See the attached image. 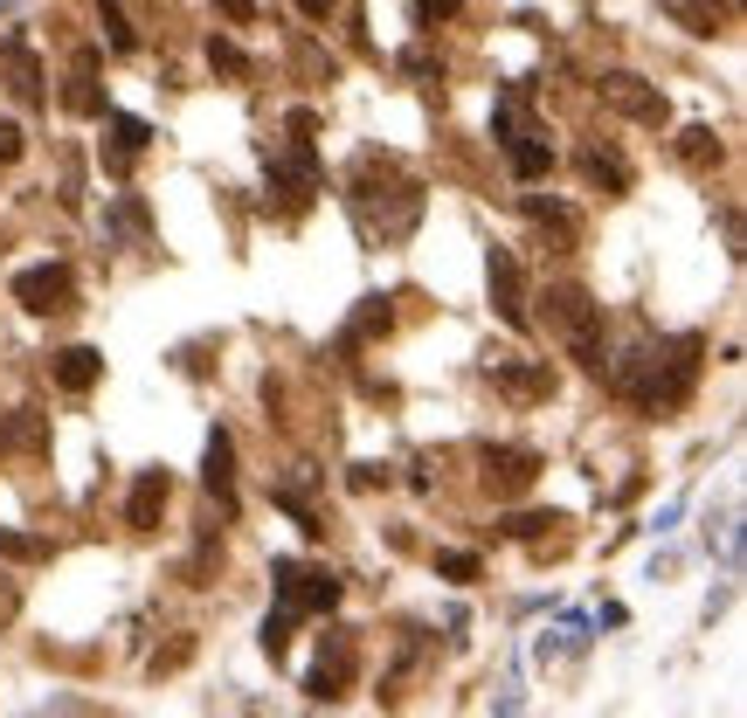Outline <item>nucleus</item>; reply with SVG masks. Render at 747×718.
Listing matches in <instances>:
<instances>
[{
	"label": "nucleus",
	"mask_w": 747,
	"mask_h": 718,
	"mask_svg": "<svg viewBox=\"0 0 747 718\" xmlns=\"http://www.w3.org/2000/svg\"><path fill=\"white\" fill-rule=\"evenodd\" d=\"M332 601H340V580L326 574V566H297V560H277V615L264 621V650L284 656V636L291 621H312L326 615Z\"/></svg>",
	"instance_id": "1"
},
{
	"label": "nucleus",
	"mask_w": 747,
	"mask_h": 718,
	"mask_svg": "<svg viewBox=\"0 0 747 718\" xmlns=\"http://www.w3.org/2000/svg\"><path fill=\"white\" fill-rule=\"evenodd\" d=\"M540 305H547V325H554L560 346L582 359L588 373H603V305H595L582 283H547Z\"/></svg>",
	"instance_id": "2"
},
{
	"label": "nucleus",
	"mask_w": 747,
	"mask_h": 718,
	"mask_svg": "<svg viewBox=\"0 0 747 718\" xmlns=\"http://www.w3.org/2000/svg\"><path fill=\"white\" fill-rule=\"evenodd\" d=\"M595 98H603L609 111H623L630 125H650V131H658V125L671 118L664 90H658V84H644L637 69H603V77H595Z\"/></svg>",
	"instance_id": "3"
},
{
	"label": "nucleus",
	"mask_w": 747,
	"mask_h": 718,
	"mask_svg": "<svg viewBox=\"0 0 747 718\" xmlns=\"http://www.w3.org/2000/svg\"><path fill=\"white\" fill-rule=\"evenodd\" d=\"M14 305L35 311V318L69 311V305H77V270H69V262H35V270L14 277Z\"/></svg>",
	"instance_id": "4"
},
{
	"label": "nucleus",
	"mask_w": 747,
	"mask_h": 718,
	"mask_svg": "<svg viewBox=\"0 0 747 718\" xmlns=\"http://www.w3.org/2000/svg\"><path fill=\"white\" fill-rule=\"evenodd\" d=\"M353 670H360V642H353V629H326L319 636V664H312L305 691L312 697H346L353 691Z\"/></svg>",
	"instance_id": "5"
},
{
	"label": "nucleus",
	"mask_w": 747,
	"mask_h": 718,
	"mask_svg": "<svg viewBox=\"0 0 747 718\" xmlns=\"http://www.w3.org/2000/svg\"><path fill=\"white\" fill-rule=\"evenodd\" d=\"M484 283H492V305H498V318H506L512 332H527V283H519V256L492 242V256H484Z\"/></svg>",
	"instance_id": "6"
},
{
	"label": "nucleus",
	"mask_w": 747,
	"mask_h": 718,
	"mask_svg": "<svg viewBox=\"0 0 747 718\" xmlns=\"http://www.w3.org/2000/svg\"><path fill=\"white\" fill-rule=\"evenodd\" d=\"M492 387L506 401H547L554 373H547V359H492Z\"/></svg>",
	"instance_id": "7"
},
{
	"label": "nucleus",
	"mask_w": 747,
	"mask_h": 718,
	"mask_svg": "<svg viewBox=\"0 0 747 718\" xmlns=\"http://www.w3.org/2000/svg\"><path fill=\"white\" fill-rule=\"evenodd\" d=\"M533 470H540L533 449H484V490H498V498H519L533 484Z\"/></svg>",
	"instance_id": "8"
},
{
	"label": "nucleus",
	"mask_w": 747,
	"mask_h": 718,
	"mask_svg": "<svg viewBox=\"0 0 747 718\" xmlns=\"http://www.w3.org/2000/svg\"><path fill=\"white\" fill-rule=\"evenodd\" d=\"M0 69H8V90H14L22 104H42V98H49V90H42V63L28 55L22 35H0Z\"/></svg>",
	"instance_id": "9"
},
{
	"label": "nucleus",
	"mask_w": 747,
	"mask_h": 718,
	"mask_svg": "<svg viewBox=\"0 0 747 718\" xmlns=\"http://www.w3.org/2000/svg\"><path fill=\"white\" fill-rule=\"evenodd\" d=\"M49 381L63 387V394H90L104 381V352L98 346H69V352H55L49 359Z\"/></svg>",
	"instance_id": "10"
},
{
	"label": "nucleus",
	"mask_w": 747,
	"mask_h": 718,
	"mask_svg": "<svg viewBox=\"0 0 747 718\" xmlns=\"http://www.w3.org/2000/svg\"><path fill=\"white\" fill-rule=\"evenodd\" d=\"M166 470H145V477L132 484V498H125V525H132V533H153V518L166 512Z\"/></svg>",
	"instance_id": "11"
},
{
	"label": "nucleus",
	"mask_w": 747,
	"mask_h": 718,
	"mask_svg": "<svg viewBox=\"0 0 747 718\" xmlns=\"http://www.w3.org/2000/svg\"><path fill=\"white\" fill-rule=\"evenodd\" d=\"M153 145V131H145L139 118H111V145H104V166L111 174H132V159Z\"/></svg>",
	"instance_id": "12"
},
{
	"label": "nucleus",
	"mask_w": 747,
	"mask_h": 718,
	"mask_svg": "<svg viewBox=\"0 0 747 718\" xmlns=\"http://www.w3.org/2000/svg\"><path fill=\"white\" fill-rule=\"evenodd\" d=\"M208 490L221 498V512L236 504V443H229V428H215V436H208Z\"/></svg>",
	"instance_id": "13"
},
{
	"label": "nucleus",
	"mask_w": 747,
	"mask_h": 718,
	"mask_svg": "<svg viewBox=\"0 0 747 718\" xmlns=\"http://www.w3.org/2000/svg\"><path fill=\"white\" fill-rule=\"evenodd\" d=\"M582 174H588V180H603L609 194H623V187H630V174H623V159H603V153H595V145H582Z\"/></svg>",
	"instance_id": "14"
},
{
	"label": "nucleus",
	"mask_w": 747,
	"mask_h": 718,
	"mask_svg": "<svg viewBox=\"0 0 747 718\" xmlns=\"http://www.w3.org/2000/svg\"><path fill=\"white\" fill-rule=\"evenodd\" d=\"M679 159L685 166H706V159H720V139L706 125H693V131H679Z\"/></svg>",
	"instance_id": "15"
},
{
	"label": "nucleus",
	"mask_w": 747,
	"mask_h": 718,
	"mask_svg": "<svg viewBox=\"0 0 747 718\" xmlns=\"http://www.w3.org/2000/svg\"><path fill=\"white\" fill-rule=\"evenodd\" d=\"M664 8L679 14V22L693 28V35H713V0H664Z\"/></svg>",
	"instance_id": "16"
},
{
	"label": "nucleus",
	"mask_w": 747,
	"mask_h": 718,
	"mask_svg": "<svg viewBox=\"0 0 747 718\" xmlns=\"http://www.w3.org/2000/svg\"><path fill=\"white\" fill-rule=\"evenodd\" d=\"M208 63H221L229 77H250V55H242L236 42H208Z\"/></svg>",
	"instance_id": "17"
},
{
	"label": "nucleus",
	"mask_w": 747,
	"mask_h": 718,
	"mask_svg": "<svg viewBox=\"0 0 747 718\" xmlns=\"http://www.w3.org/2000/svg\"><path fill=\"white\" fill-rule=\"evenodd\" d=\"M28 153V139H22V125H8V118H0V166H14V159H22Z\"/></svg>",
	"instance_id": "18"
},
{
	"label": "nucleus",
	"mask_w": 747,
	"mask_h": 718,
	"mask_svg": "<svg viewBox=\"0 0 747 718\" xmlns=\"http://www.w3.org/2000/svg\"><path fill=\"white\" fill-rule=\"evenodd\" d=\"M436 574H451V580H478V560H471V553H436Z\"/></svg>",
	"instance_id": "19"
},
{
	"label": "nucleus",
	"mask_w": 747,
	"mask_h": 718,
	"mask_svg": "<svg viewBox=\"0 0 747 718\" xmlns=\"http://www.w3.org/2000/svg\"><path fill=\"white\" fill-rule=\"evenodd\" d=\"M104 35H111V49H132V28H125L118 0H104Z\"/></svg>",
	"instance_id": "20"
},
{
	"label": "nucleus",
	"mask_w": 747,
	"mask_h": 718,
	"mask_svg": "<svg viewBox=\"0 0 747 718\" xmlns=\"http://www.w3.org/2000/svg\"><path fill=\"white\" fill-rule=\"evenodd\" d=\"M0 553H14V560H42L49 546H42V539H22V533H0Z\"/></svg>",
	"instance_id": "21"
},
{
	"label": "nucleus",
	"mask_w": 747,
	"mask_h": 718,
	"mask_svg": "<svg viewBox=\"0 0 747 718\" xmlns=\"http://www.w3.org/2000/svg\"><path fill=\"white\" fill-rule=\"evenodd\" d=\"M464 8V0H416V22L429 28V22H451V14Z\"/></svg>",
	"instance_id": "22"
},
{
	"label": "nucleus",
	"mask_w": 747,
	"mask_h": 718,
	"mask_svg": "<svg viewBox=\"0 0 747 718\" xmlns=\"http://www.w3.org/2000/svg\"><path fill=\"white\" fill-rule=\"evenodd\" d=\"M215 8H221V14H229V22H236V28H250V22H256V0H215Z\"/></svg>",
	"instance_id": "23"
},
{
	"label": "nucleus",
	"mask_w": 747,
	"mask_h": 718,
	"mask_svg": "<svg viewBox=\"0 0 747 718\" xmlns=\"http://www.w3.org/2000/svg\"><path fill=\"white\" fill-rule=\"evenodd\" d=\"M374 484H388V470L381 463H353V490H374Z\"/></svg>",
	"instance_id": "24"
},
{
	"label": "nucleus",
	"mask_w": 747,
	"mask_h": 718,
	"mask_svg": "<svg viewBox=\"0 0 747 718\" xmlns=\"http://www.w3.org/2000/svg\"><path fill=\"white\" fill-rule=\"evenodd\" d=\"M297 8H305V14H312V22H326V14H332V8H340V0H297Z\"/></svg>",
	"instance_id": "25"
},
{
	"label": "nucleus",
	"mask_w": 747,
	"mask_h": 718,
	"mask_svg": "<svg viewBox=\"0 0 747 718\" xmlns=\"http://www.w3.org/2000/svg\"><path fill=\"white\" fill-rule=\"evenodd\" d=\"M0 8H8V0H0Z\"/></svg>",
	"instance_id": "26"
}]
</instances>
